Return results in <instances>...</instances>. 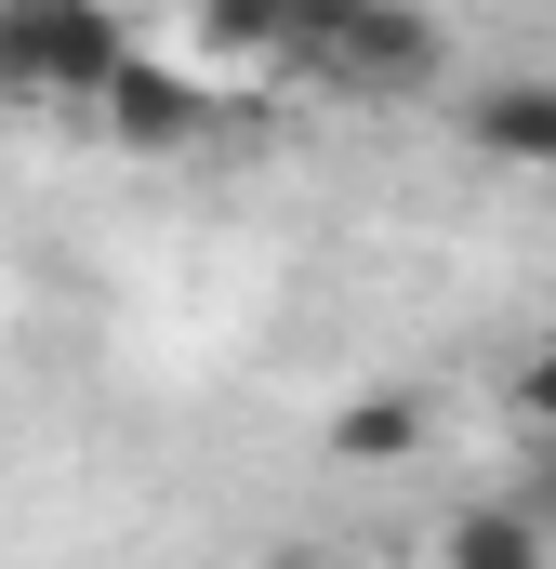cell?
I'll return each mask as SVG.
<instances>
[{"label": "cell", "instance_id": "8", "mask_svg": "<svg viewBox=\"0 0 556 569\" xmlns=\"http://www.w3.org/2000/svg\"><path fill=\"white\" fill-rule=\"evenodd\" d=\"M504 411H517L530 437H556V331L530 345V358H517V371H504Z\"/></svg>", "mask_w": 556, "mask_h": 569}, {"label": "cell", "instance_id": "4", "mask_svg": "<svg viewBox=\"0 0 556 569\" xmlns=\"http://www.w3.org/2000/svg\"><path fill=\"white\" fill-rule=\"evenodd\" d=\"M199 13V53L226 67H305L318 80V40L345 27V0H186Z\"/></svg>", "mask_w": 556, "mask_h": 569}, {"label": "cell", "instance_id": "2", "mask_svg": "<svg viewBox=\"0 0 556 569\" xmlns=\"http://www.w3.org/2000/svg\"><path fill=\"white\" fill-rule=\"evenodd\" d=\"M437 67H450V40H437L424 0H345V27L318 40V80L331 93H424Z\"/></svg>", "mask_w": 556, "mask_h": 569}, {"label": "cell", "instance_id": "7", "mask_svg": "<svg viewBox=\"0 0 556 569\" xmlns=\"http://www.w3.org/2000/svg\"><path fill=\"white\" fill-rule=\"evenodd\" d=\"M411 450H424V398L411 385H371V398L331 411V463H411Z\"/></svg>", "mask_w": 556, "mask_h": 569}, {"label": "cell", "instance_id": "9", "mask_svg": "<svg viewBox=\"0 0 556 569\" xmlns=\"http://www.w3.org/2000/svg\"><path fill=\"white\" fill-rule=\"evenodd\" d=\"M530 503H544V530H556V437H544V463H530Z\"/></svg>", "mask_w": 556, "mask_h": 569}, {"label": "cell", "instance_id": "5", "mask_svg": "<svg viewBox=\"0 0 556 569\" xmlns=\"http://www.w3.org/2000/svg\"><path fill=\"white\" fill-rule=\"evenodd\" d=\"M464 146L504 159V172H556V80H544V67L477 80V93H464Z\"/></svg>", "mask_w": 556, "mask_h": 569}, {"label": "cell", "instance_id": "3", "mask_svg": "<svg viewBox=\"0 0 556 569\" xmlns=\"http://www.w3.org/2000/svg\"><path fill=\"white\" fill-rule=\"evenodd\" d=\"M93 133H107V146H133V159H172V146H199V133H212V93H199L172 53H146V40H133V67L93 93Z\"/></svg>", "mask_w": 556, "mask_h": 569}, {"label": "cell", "instance_id": "1", "mask_svg": "<svg viewBox=\"0 0 556 569\" xmlns=\"http://www.w3.org/2000/svg\"><path fill=\"white\" fill-rule=\"evenodd\" d=\"M133 67V13L120 0H0V107H80Z\"/></svg>", "mask_w": 556, "mask_h": 569}, {"label": "cell", "instance_id": "6", "mask_svg": "<svg viewBox=\"0 0 556 569\" xmlns=\"http://www.w3.org/2000/svg\"><path fill=\"white\" fill-rule=\"evenodd\" d=\"M437 557H450V569H544L556 530H544V503L517 490V503H464V517L437 530Z\"/></svg>", "mask_w": 556, "mask_h": 569}]
</instances>
